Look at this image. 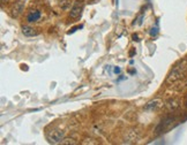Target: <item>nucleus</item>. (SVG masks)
I'll return each instance as SVG.
<instances>
[{
    "label": "nucleus",
    "mask_w": 187,
    "mask_h": 145,
    "mask_svg": "<svg viewBox=\"0 0 187 145\" xmlns=\"http://www.w3.org/2000/svg\"><path fill=\"white\" fill-rule=\"evenodd\" d=\"M186 74H187V60H183V61H180V62L171 70V73L169 74V76H168V79H166V83H168V84L175 83V82H178L179 79H184Z\"/></svg>",
    "instance_id": "nucleus-1"
},
{
    "label": "nucleus",
    "mask_w": 187,
    "mask_h": 145,
    "mask_svg": "<svg viewBox=\"0 0 187 145\" xmlns=\"http://www.w3.org/2000/svg\"><path fill=\"white\" fill-rule=\"evenodd\" d=\"M65 137V132L59 129H52L50 131H47L46 134V139L49 141V143L51 144H59L63 142Z\"/></svg>",
    "instance_id": "nucleus-2"
},
{
    "label": "nucleus",
    "mask_w": 187,
    "mask_h": 145,
    "mask_svg": "<svg viewBox=\"0 0 187 145\" xmlns=\"http://www.w3.org/2000/svg\"><path fill=\"white\" fill-rule=\"evenodd\" d=\"M82 11H83V2L81 0H78V1L74 2L73 7H72V9L69 12V15H70L72 19H78V17L81 16Z\"/></svg>",
    "instance_id": "nucleus-3"
},
{
    "label": "nucleus",
    "mask_w": 187,
    "mask_h": 145,
    "mask_svg": "<svg viewBox=\"0 0 187 145\" xmlns=\"http://www.w3.org/2000/svg\"><path fill=\"white\" fill-rule=\"evenodd\" d=\"M165 105H166V107H168V109L174 111V109H177V108L180 106V101H179V99H177V98H172V99L168 100Z\"/></svg>",
    "instance_id": "nucleus-4"
},
{
    "label": "nucleus",
    "mask_w": 187,
    "mask_h": 145,
    "mask_svg": "<svg viewBox=\"0 0 187 145\" xmlns=\"http://www.w3.org/2000/svg\"><path fill=\"white\" fill-rule=\"evenodd\" d=\"M162 106V101H160V99H155V100H151V101H149L146 107H145V109H147V111H154V109H156V108H158Z\"/></svg>",
    "instance_id": "nucleus-5"
},
{
    "label": "nucleus",
    "mask_w": 187,
    "mask_h": 145,
    "mask_svg": "<svg viewBox=\"0 0 187 145\" xmlns=\"http://www.w3.org/2000/svg\"><path fill=\"white\" fill-rule=\"evenodd\" d=\"M22 32H23V35L24 36H28V37H31V36H36L37 35V32L35 31V29L34 28H31V26H23L22 28Z\"/></svg>",
    "instance_id": "nucleus-6"
},
{
    "label": "nucleus",
    "mask_w": 187,
    "mask_h": 145,
    "mask_svg": "<svg viewBox=\"0 0 187 145\" xmlns=\"http://www.w3.org/2000/svg\"><path fill=\"white\" fill-rule=\"evenodd\" d=\"M40 13L38 11H32L28 15V21L29 22H36V21L40 20Z\"/></svg>",
    "instance_id": "nucleus-7"
},
{
    "label": "nucleus",
    "mask_w": 187,
    "mask_h": 145,
    "mask_svg": "<svg viewBox=\"0 0 187 145\" xmlns=\"http://www.w3.org/2000/svg\"><path fill=\"white\" fill-rule=\"evenodd\" d=\"M59 6L61 9H68L70 6V0H59Z\"/></svg>",
    "instance_id": "nucleus-8"
},
{
    "label": "nucleus",
    "mask_w": 187,
    "mask_h": 145,
    "mask_svg": "<svg viewBox=\"0 0 187 145\" xmlns=\"http://www.w3.org/2000/svg\"><path fill=\"white\" fill-rule=\"evenodd\" d=\"M13 12H14V15L17 16L19 14L22 12V4H17V5L13 8Z\"/></svg>",
    "instance_id": "nucleus-9"
},
{
    "label": "nucleus",
    "mask_w": 187,
    "mask_h": 145,
    "mask_svg": "<svg viewBox=\"0 0 187 145\" xmlns=\"http://www.w3.org/2000/svg\"><path fill=\"white\" fill-rule=\"evenodd\" d=\"M61 144H72V145H74V144H75V142H74V139H73V138H64V139H63V142H61Z\"/></svg>",
    "instance_id": "nucleus-10"
},
{
    "label": "nucleus",
    "mask_w": 187,
    "mask_h": 145,
    "mask_svg": "<svg viewBox=\"0 0 187 145\" xmlns=\"http://www.w3.org/2000/svg\"><path fill=\"white\" fill-rule=\"evenodd\" d=\"M114 73H120V69L119 68H114Z\"/></svg>",
    "instance_id": "nucleus-11"
},
{
    "label": "nucleus",
    "mask_w": 187,
    "mask_h": 145,
    "mask_svg": "<svg viewBox=\"0 0 187 145\" xmlns=\"http://www.w3.org/2000/svg\"><path fill=\"white\" fill-rule=\"evenodd\" d=\"M7 1H8V0H1V2H2V4H5V2H7Z\"/></svg>",
    "instance_id": "nucleus-12"
},
{
    "label": "nucleus",
    "mask_w": 187,
    "mask_h": 145,
    "mask_svg": "<svg viewBox=\"0 0 187 145\" xmlns=\"http://www.w3.org/2000/svg\"><path fill=\"white\" fill-rule=\"evenodd\" d=\"M186 105H187V99H186Z\"/></svg>",
    "instance_id": "nucleus-13"
}]
</instances>
